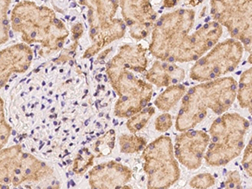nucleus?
Segmentation results:
<instances>
[{
	"mask_svg": "<svg viewBox=\"0 0 252 189\" xmlns=\"http://www.w3.org/2000/svg\"><path fill=\"white\" fill-rule=\"evenodd\" d=\"M224 189H243L241 175L238 171H231L226 175V179L223 183Z\"/></svg>",
	"mask_w": 252,
	"mask_h": 189,
	"instance_id": "21",
	"label": "nucleus"
},
{
	"mask_svg": "<svg viewBox=\"0 0 252 189\" xmlns=\"http://www.w3.org/2000/svg\"><path fill=\"white\" fill-rule=\"evenodd\" d=\"M210 8L213 19L241 42L252 64V1H211Z\"/></svg>",
	"mask_w": 252,
	"mask_h": 189,
	"instance_id": "5",
	"label": "nucleus"
},
{
	"mask_svg": "<svg viewBox=\"0 0 252 189\" xmlns=\"http://www.w3.org/2000/svg\"><path fill=\"white\" fill-rule=\"evenodd\" d=\"M120 146L122 153H137L145 150L146 147V140L145 138L137 135H122L120 137Z\"/></svg>",
	"mask_w": 252,
	"mask_h": 189,
	"instance_id": "16",
	"label": "nucleus"
},
{
	"mask_svg": "<svg viewBox=\"0 0 252 189\" xmlns=\"http://www.w3.org/2000/svg\"><path fill=\"white\" fill-rule=\"evenodd\" d=\"M241 163L244 170L252 178V137L245 149Z\"/></svg>",
	"mask_w": 252,
	"mask_h": 189,
	"instance_id": "22",
	"label": "nucleus"
},
{
	"mask_svg": "<svg viewBox=\"0 0 252 189\" xmlns=\"http://www.w3.org/2000/svg\"><path fill=\"white\" fill-rule=\"evenodd\" d=\"M237 99L241 108L252 109V67L242 73L237 88Z\"/></svg>",
	"mask_w": 252,
	"mask_h": 189,
	"instance_id": "15",
	"label": "nucleus"
},
{
	"mask_svg": "<svg viewBox=\"0 0 252 189\" xmlns=\"http://www.w3.org/2000/svg\"><path fill=\"white\" fill-rule=\"evenodd\" d=\"M52 168L34 156L24 153L20 172L14 186H19L26 182H40L52 174Z\"/></svg>",
	"mask_w": 252,
	"mask_h": 189,
	"instance_id": "13",
	"label": "nucleus"
},
{
	"mask_svg": "<svg viewBox=\"0 0 252 189\" xmlns=\"http://www.w3.org/2000/svg\"><path fill=\"white\" fill-rule=\"evenodd\" d=\"M154 114H155L154 108H152V107L145 108L140 113L129 118L126 123V126L129 129V131L133 134H135L143 129Z\"/></svg>",
	"mask_w": 252,
	"mask_h": 189,
	"instance_id": "17",
	"label": "nucleus"
},
{
	"mask_svg": "<svg viewBox=\"0 0 252 189\" xmlns=\"http://www.w3.org/2000/svg\"><path fill=\"white\" fill-rule=\"evenodd\" d=\"M251 189H252V188H251Z\"/></svg>",
	"mask_w": 252,
	"mask_h": 189,
	"instance_id": "30",
	"label": "nucleus"
},
{
	"mask_svg": "<svg viewBox=\"0 0 252 189\" xmlns=\"http://www.w3.org/2000/svg\"><path fill=\"white\" fill-rule=\"evenodd\" d=\"M132 189L131 187L127 186V185H125V186L121 187V188H120V189Z\"/></svg>",
	"mask_w": 252,
	"mask_h": 189,
	"instance_id": "28",
	"label": "nucleus"
},
{
	"mask_svg": "<svg viewBox=\"0 0 252 189\" xmlns=\"http://www.w3.org/2000/svg\"><path fill=\"white\" fill-rule=\"evenodd\" d=\"M3 108H1V116H0V127H1V148L3 149V146H5L6 143L9 141V135L11 133V127L7 123L3 114Z\"/></svg>",
	"mask_w": 252,
	"mask_h": 189,
	"instance_id": "24",
	"label": "nucleus"
},
{
	"mask_svg": "<svg viewBox=\"0 0 252 189\" xmlns=\"http://www.w3.org/2000/svg\"><path fill=\"white\" fill-rule=\"evenodd\" d=\"M193 9H182L163 15L158 20L152 32L150 50L156 58L175 63L178 51L189 38L193 27Z\"/></svg>",
	"mask_w": 252,
	"mask_h": 189,
	"instance_id": "3",
	"label": "nucleus"
},
{
	"mask_svg": "<svg viewBox=\"0 0 252 189\" xmlns=\"http://www.w3.org/2000/svg\"><path fill=\"white\" fill-rule=\"evenodd\" d=\"M244 47L234 39L222 41L195 63L190 78L198 82H209L236 69L243 57Z\"/></svg>",
	"mask_w": 252,
	"mask_h": 189,
	"instance_id": "6",
	"label": "nucleus"
},
{
	"mask_svg": "<svg viewBox=\"0 0 252 189\" xmlns=\"http://www.w3.org/2000/svg\"><path fill=\"white\" fill-rule=\"evenodd\" d=\"M186 93V87L176 84L167 88L155 100V105L161 111H169L178 103Z\"/></svg>",
	"mask_w": 252,
	"mask_h": 189,
	"instance_id": "14",
	"label": "nucleus"
},
{
	"mask_svg": "<svg viewBox=\"0 0 252 189\" xmlns=\"http://www.w3.org/2000/svg\"><path fill=\"white\" fill-rule=\"evenodd\" d=\"M132 178L129 167L115 160L95 166L89 172V185L92 189H118Z\"/></svg>",
	"mask_w": 252,
	"mask_h": 189,
	"instance_id": "10",
	"label": "nucleus"
},
{
	"mask_svg": "<svg viewBox=\"0 0 252 189\" xmlns=\"http://www.w3.org/2000/svg\"><path fill=\"white\" fill-rule=\"evenodd\" d=\"M164 4H165V6H166V7H173V6L176 5L177 4V2H175V1H166V2H165L164 3Z\"/></svg>",
	"mask_w": 252,
	"mask_h": 189,
	"instance_id": "26",
	"label": "nucleus"
},
{
	"mask_svg": "<svg viewBox=\"0 0 252 189\" xmlns=\"http://www.w3.org/2000/svg\"><path fill=\"white\" fill-rule=\"evenodd\" d=\"M94 155H92L88 150L85 151L83 154H78L73 162V172L77 174H83L89 169V166H91L94 163Z\"/></svg>",
	"mask_w": 252,
	"mask_h": 189,
	"instance_id": "19",
	"label": "nucleus"
},
{
	"mask_svg": "<svg viewBox=\"0 0 252 189\" xmlns=\"http://www.w3.org/2000/svg\"><path fill=\"white\" fill-rule=\"evenodd\" d=\"M215 184V179L210 173H202L192 178L189 185L194 189H208Z\"/></svg>",
	"mask_w": 252,
	"mask_h": 189,
	"instance_id": "20",
	"label": "nucleus"
},
{
	"mask_svg": "<svg viewBox=\"0 0 252 189\" xmlns=\"http://www.w3.org/2000/svg\"><path fill=\"white\" fill-rule=\"evenodd\" d=\"M249 121L236 113L217 118L209 129V145L204 157L207 165L224 166L241 155Z\"/></svg>",
	"mask_w": 252,
	"mask_h": 189,
	"instance_id": "2",
	"label": "nucleus"
},
{
	"mask_svg": "<svg viewBox=\"0 0 252 189\" xmlns=\"http://www.w3.org/2000/svg\"><path fill=\"white\" fill-rule=\"evenodd\" d=\"M23 154L19 145L1 151V184L15 185L20 175Z\"/></svg>",
	"mask_w": 252,
	"mask_h": 189,
	"instance_id": "12",
	"label": "nucleus"
},
{
	"mask_svg": "<svg viewBox=\"0 0 252 189\" xmlns=\"http://www.w3.org/2000/svg\"><path fill=\"white\" fill-rule=\"evenodd\" d=\"M237 82L231 77L191 88L183 98L176 120V129L184 132L194 128L204 120L209 109L217 115L226 112L237 97Z\"/></svg>",
	"mask_w": 252,
	"mask_h": 189,
	"instance_id": "1",
	"label": "nucleus"
},
{
	"mask_svg": "<svg viewBox=\"0 0 252 189\" xmlns=\"http://www.w3.org/2000/svg\"><path fill=\"white\" fill-rule=\"evenodd\" d=\"M142 158L148 177L147 189H168L179 180L180 169L171 138L160 136L146 146Z\"/></svg>",
	"mask_w": 252,
	"mask_h": 189,
	"instance_id": "4",
	"label": "nucleus"
},
{
	"mask_svg": "<svg viewBox=\"0 0 252 189\" xmlns=\"http://www.w3.org/2000/svg\"><path fill=\"white\" fill-rule=\"evenodd\" d=\"M223 34V28L216 21L204 24L189 35L175 58V63L198 61L218 43Z\"/></svg>",
	"mask_w": 252,
	"mask_h": 189,
	"instance_id": "8",
	"label": "nucleus"
},
{
	"mask_svg": "<svg viewBox=\"0 0 252 189\" xmlns=\"http://www.w3.org/2000/svg\"><path fill=\"white\" fill-rule=\"evenodd\" d=\"M115 133L110 129L103 136L97 139L94 146V150L98 157H104L111 153L115 146Z\"/></svg>",
	"mask_w": 252,
	"mask_h": 189,
	"instance_id": "18",
	"label": "nucleus"
},
{
	"mask_svg": "<svg viewBox=\"0 0 252 189\" xmlns=\"http://www.w3.org/2000/svg\"><path fill=\"white\" fill-rule=\"evenodd\" d=\"M1 189H9V185H5V184H1Z\"/></svg>",
	"mask_w": 252,
	"mask_h": 189,
	"instance_id": "27",
	"label": "nucleus"
},
{
	"mask_svg": "<svg viewBox=\"0 0 252 189\" xmlns=\"http://www.w3.org/2000/svg\"><path fill=\"white\" fill-rule=\"evenodd\" d=\"M118 78L111 80L113 88L120 98L115 103V115L130 118L140 113L148 104L152 95V87L138 80L131 72L119 71Z\"/></svg>",
	"mask_w": 252,
	"mask_h": 189,
	"instance_id": "7",
	"label": "nucleus"
},
{
	"mask_svg": "<svg viewBox=\"0 0 252 189\" xmlns=\"http://www.w3.org/2000/svg\"><path fill=\"white\" fill-rule=\"evenodd\" d=\"M172 126V116L169 114H162L157 118L155 121L156 129L159 132H166Z\"/></svg>",
	"mask_w": 252,
	"mask_h": 189,
	"instance_id": "23",
	"label": "nucleus"
},
{
	"mask_svg": "<svg viewBox=\"0 0 252 189\" xmlns=\"http://www.w3.org/2000/svg\"><path fill=\"white\" fill-rule=\"evenodd\" d=\"M146 78L158 88L176 85L185 78V71L175 64L156 62Z\"/></svg>",
	"mask_w": 252,
	"mask_h": 189,
	"instance_id": "11",
	"label": "nucleus"
},
{
	"mask_svg": "<svg viewBox=\"0 0 252 189\" xmlns=\"http://www.w3.org/2000/svg\"><path fill=\"white\" fill-rule=\"evenodd\" d=\"M45 189H60V184H59V182H54L52 185L46 187Z\"/></svg>",
	"mask_w": 252,
	"mask_h": 189,
	"instance_id": "25",
	"label": "nucleus"
},
{
	"mask_svg": "<svg viewBox=\"0 0 252 189\" xmlns=\"http://www.w3.org/2000/svg\"><path fill=\"white\" fill-rule=\"evenodd\" d=\"M210 137L203 130H188L176 137L175 157L189 170H197L202 166Z\"/></svg>",
	"mask_w": 252,
	"mask_h": 189,
	"instance_id": "9",
	"label": "nucleus"
},
{
	"mask_svg": "<svg viewBox=\"0 0 252 189\" xmlns=\"http://www.w3.org/2000/svg\"><path fill=\"white\" fill-rule=\"evenodd\" d=\"M250 113H251V114H252V110H250Z\"/></svg>",
	"mask_w": 252,
	"mask_h": 189,
	"instance_id": "29",
	"label": "nucleus"
}]
</instances>
